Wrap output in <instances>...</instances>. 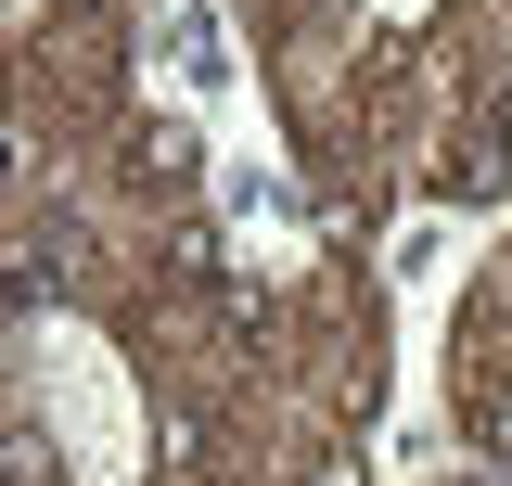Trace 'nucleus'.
Returning a JSON list of instances; mask_svg holds the SVG:
<instances>
[{
	"mask_svg": "<svg viewBox=\"0 0 512 486\" xmlns=\"http://www.w3.org/2000/svg\"><path fill=\"white\" fill-rule=\"evenodd\" d=\"M448 192H474V205H487V192H512V90L487 103V128H474V154H461V180H448Z\"/></svg>",
	"mask_w": 512,
	"mask_h": 486,
	"instance_id": "1",
	"label": "nucleus"
},
{
	"mask_svg": "<svg viewBox=\"0 0 512 486\" xmlns=\"http://www.w3.org/2000/svg\"><path fill=\"white\" fill-rule=\"evenodd\" d=\"M167 64L205 77V64H218V13H167Z\"/></svg>",
	"mask_w": 512,
	"mask_h": 486,
	"instance_id": "2",
	"label": "nucleus"
}]
</instances>
